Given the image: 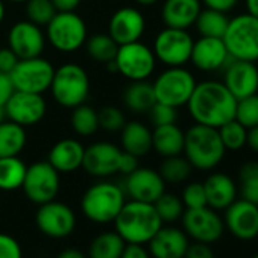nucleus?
Segmentation results:
<instances>
[{
    "mask_svg": "<svg viewBox=\"0 0 258 258\" xmlns=\"http://www.w3.org/2000/svg\"><path fill=\"white\" fill-rule=\"evenodd\" d=\"M187 106L196 123L219 129L235 117L237 99L223 82L204 81L196 84Z\"/></svg>",
    "mask_w": 258,
    "mask_h": 258,
    "instance_id": "1",
    "label": "nucleus"
},
{
    "mask_svg": "<svg viewBox=\"0 0 258 258\" xmlns=\"http://www.w3.org/2000/svg\"><path fill=\"white\" fill-rule=\"evenodd\" d=\"M115 232L126 241L146 244L163 226L154 204L131 201L124 202L120 213L114 219Z\"/></svg>",
    "mask_w": 258,
    "mask_h": 258,
    "instance_id": "2",
    "label": "nucleus"
},
{
    "mask_svg": "<svg viewBox=\"0 0 258 258\" xmlns=\"http://www.w3.org/2000/svg\"><path fill=\"white\" fill-rule=\"evenodd\" d=\"M182 152L193 169L213 170L222 163L226 149L216 127L196 123L184 133Z\"/></svg>",
    "mask_w": 258,
    "mask_h": 258,
    "instance_id": "3",
    "label": "nucleus"
},
{
    "mask_svg": "<svg viewBox=\"0 0 258 258\" xmlns=\"http://www.w3.org/2000/svg\"><path fill=\"white\" fill-rule=\"evenodd\" d=\"M124 202V193L117 184L102 181L85 190L81 199V210L94 223H111Z\"/></svg>",
    "mask_w": 258,
    "mask_h": 258,
    "instance_id": "4",
    "label": "nucleus"
},
{
    "mask_svg": "<svg viewBox=\"0 0 258 258\" xmlns=\"http://www.w3.org/2000/svg\"><path fill=\"white\" fill-rule=\"evenodd\" d=\"M50 91L56 103L73 109L88 99L90 78L84 67L78 64H64L55 69Z\"/></svg>",
    "mask_w": 258,
    "mask_h": 258,
    "instance_id": "5",
    "label": "nucleus"
},
{
    "mask_svg": "<svg viewBox=\"0 0 258 258\" xmlns=\"http://www.w3.org/2000/svg\"><path fill=\"white\" fill-rule=\"evenodd\" d=\"M232 59L258 61V19L250 14H240L228 22L222 37Z\"/></svg>",
    "mask_w": 258,
    "mask_h": 258,
    "instance_id": "6",
    "label": "nucleus"
},
{
    "mask_svg": "<svg viewBox=\"0 0 258 258\" xmlns=\"http://www.w3.org/2000/svg\"><path fill=\"white\" fill-rule=\"evenodd\" d=\"M46 37L58 52L72 53L85 44L87 25L75 11L56 13L46 26Z\"/></svg>",
    "mask_w": 258,
    "mask_h": 258,
    "instance_id": "7",
    "label": "nucleus"
},
{
    "mask_svg": "<svg viewBox=\"0 0 258 258\" xmlns=\"http://www.w3.org/2000/svg\"><path fill=\"white\" fill-rule=\"evenodd\" d=\"M157 58L154 50L142 41L118 46L114 58L115 72L129 81H146L154 73Z\"/></svg>",
    "mask_w": 258,
    "mask_h": 258,
    "instance_id": "8",
    "label": "nucleus"
},
{
    "mask_svg": "<svg viewBox=\"0 0 258 258\" xmlns=\"http://www.w3.org/2000/svg\"><path fill=\"white\" fill-rule=\"evenodd\" d=\"M195 76L184 67H169L152 84L157 102L179 108L187 105L196 87Z\"/></svg>",
    "mask_w": 258,
    "mask_h": 258,
    "instance_id": "9",
    "label": "nucleus"
},
{
    "mask_svg": "<svg viewBox=\"0 0 258 258\" xmlns=\"http://www.w3.org/2000/svg\"><path fill=\"white\" fill-rule=\"evenodd\" d=\"M193 38L187 29L166 28L154 41V53L158 61L167 67H184L190 61L193 50Z\"/></svg>",
    "mask_w": 258,
    "mask_h": 258,
    "instance_id": "10",
    "label": "nucleus"
},
{
    "mask_svg": "<svg viewBox=\"0 0 258 258\" xmlns=\"http://www.w3.org/2000/svg\"><path fill=\"white\" fill-rule=\"evenodd\" d=\"M53 73H55L53 66L47 59L37 56V58L19 59L10 76L13 79L16 90L43 94L50 88Z\"/></svg>",
    "mask_w": 258,
    "mask_h": 258,
    "instance_id": "11",
    "label": "nucleus"
},
{
    "mask_svg": "<svg viewBox=\"0 0 258 258\" xmlns=\"http://www.w3.org/2000/svg\"><path fill=\"white\" fill-rule=\"evenodd\" d=\"M184 232L195 241L213 244L219 241L225 232V222L216 210L207 207L190 208L182 214Z\"/></svg>",
    "mask_w": 258,
    "mask_h": 258,
    "instance_id": "12",
    "label": "nucleus"
},
{
    "mask_svg": "<svg viewBox=\"0 0 258 258\" xmlns=\"http://www.w3.org/2000/svg\"><path fill=\"white\" fill-rule=\"evenodd\" d=\"M22 188L26 198L37 205L50 202L59 191V172L49 161L34 163L26 170Z\"/></svg>",
    "mask_w": 258,
    "mask_h": 258,
    "instance_id": "13",
    "label": "nucleus"
},
{
    "mask_svg": "<svg viewBox=\"0 0 258 258\" xmlns=\"http://www.w3.org/2000/svg\"><path fill=\"white\" fill-rule=\"evenodd\" d=\"M35 223L44 235L50 238H62L75 231L76 216L67 204L53 199L38 205Z\"/></svg>",
    "mask_w": 258,
    "mask_h": 258,
    "instance_id": "14",
    "label": "nucleus"
},
{
    "mask_svg": "<svg viewBox=\"0 0 258 258\" xmlns=\"http://www.w3.org/2000/svg\"><path fill=\"white\" fill-rule=\"evenodd\" d=\"M46 109L47 105L43 94L19 90H16L10 100L5 103L7 117L23 127L34 126L41 121L46 114Z\"/></svg>",
    "mask_w": 258,
    "mask_h": 258,
    "instance_id": "15",
    "label": "nucleus"
},
{
    "mask_svg": "<svg viewBox=\"0 0 258 258\" xmlns=\"http://www.w3.org/2000/svg\"><path fill=\"white\" fill-rule=\"evenodd\" d=\"M223 222L235 238L250 241L258 237V205L246 199H235L225 210Z\"/></svg>",
    "mask_w": 258,
    "mask_h": 258,
    "instance_id": "16",
    "label": "nucleus"
},
{
    "mask_svg": "<svg viewBox=\"0 0 258 258\" xmlns=\"http://www.w3.org/2000/svg\"><path fill=\"white\" fill-rule=\"evenodd\" d=\"M8 47L19 59L41 56L46 47V37L40 26L29 20L16 23L8 34Z\"/></svg>",
    "mask_w": 258,
    "mask_h": 258,
    "instance_id": "17",
    "label": "nucleus"
},
{
    "mask_svg": "<svg viewBox=\"0 0 258 258\" xmlns=\"http://www.w3.org/2000/svg\"><path fill=\"white\" fill-rule=\"evenodd\" d=\"M145 29L146 20L143 14L133 7H123L117 10L111 16L108 25V34L118 46L140 41Z\"/></svg>",
    "mask_w": 258,
    "mask_h": 258,
    "instance_id": "18",
    "label": "nucleus"
},
{
    "mask_svg": "<svg viewBox=\"0 0 258 258\" xmlns=\"http://www.w3.org/2000/svg\"><path fill=\"white\" fill-rule=\"evenodd\" d=\"M126 176L127 178L124 188L133 201L154 204L166 191V181L163 179L160 172L154 169L137 167Z\"/></svg>",
    "mask_w": 258,
    "mask_h": 258,
    "instance_id": "19",
    "label": "nucleus"
},
{
    "mask_svg": "<svg viewBox=\"0 0 258 258\" xmlns=\"http://www.w3.org/2000/svg\"><path fill=\"white\" fill-rule=\"evenodd\" d=\"M223 84L238 100L258 91V67L250 61L231 59L225 67Z\"/></svg>",
    "mask_w": 258,
    "mask_h": 258,
    "instance_id": "20",
    "label": "nucleus"
},
{
    "mask_svg": "<svg viewBox=\"0 0 258 258\" xmlns=\"http://www.w3.org/2000/svg\"><path fill=\"white\" fill-rule=\"evenodd\" d=\"M121 149L109 142H97L85 148L82 167L87 173L106 178L118 170V160H120Z\"/></svg>",
    "mask_w": 258,
    "mask_h": 258,
    "instance_id": "21",
    "label": "nucleus"
},
{
    "mask_svg": "<svg viewBox=\"0 0 258 258\" xmlns=\"http://www.w3.org/2000/svg\"><path fill=\"white\" fill-rule=\"evenodd\" d=\"M232 58L229 56L222 38L201 37L193 43L190 61L202 72H216L225 69Z\"/></svg>",
    "mask_w": 258,
    "mask_h": 258,
    "instance_id": "22",
    "label": "nucleus"
},
{
    "mask_svg": "<svg viewBox=\"0 0 258 258\" xmlns=\"http://www.w3.org/2000/svg\"><path fill=\"white\" fill-rule=\"evenodd\" d=\"M148 244L154 258H184L190 240L184 229L161 226Z\"/></svg>",
    "mask_w": 258,
    "mask_h": 258,
    "instance_id": "23",
    "label": "nucleus"
},
{
    "mask_svg": "<svg viewBox=\"0 0 258 258\" xmlns=\"http://www.w3.org/2000/svg\"><path fill=\"white\" fill-rule=\"evenodd\" d=\"M85 148L75 139H62L49 152L47 161L59 173H70L82 167Z\"/></svg>",
    "mask_w": 258,
    "mask_h": 258,
    "instance_id": "24",
    "label": "nucleus"
},
{
    "mask_svg": "<svg viewBox=\"0 0 258 258\" xmlns=\"http://www.w3.org/2000/svg\"><path fill=\"white\" fill-rule=\"evenodd\" d=\"M204 184L207 205L216 211L226 210L237 199V184L226 173H211Z\"/></svg>",
    "mask_w": 258,
    "mask_h": 258,
    "instance_id": "25",
    "label": "nucleus"
},
{
    "mask_svg": "<svg viewBox=\"0 0 258 258\" xmlns=\"http://www.w3.org/2000/svg\"><path fill=\"white\" fill-rule=\"evenodd\" d=\"M201 0H166L161 17L166 28L188 29L201 13Z\"/></svg>",
    "mask_w": 258,
    "mask_h": 258,
    "instance_id": "26",
    "label": "nucleus"
},
{
    "mask_svg": "<svg viewBox=\"0 0 258 258\" xmlns=\"http://www.w3.org/2000/svg\"><path fill=\"white\" fill-rule=\"evenodd\" d=\"M120 143L121 151L133 154L137 158L145 157L152 151V131L140 121H127L121 127Z\"/></svg>",
    "mask_w": 258,
    "mask_h": 258,
    "instance_id": "27",
    "label": "nucleus"
},
{
    "mask_svg": "<svg viewBox=\"0 0 258 258\" xmlns=\"http://www.w3.org/2000/svg\"><path fill=\"white\" fill-rule=\"evenodd\" d=\"M152 149L164 158L181 155L184 151V131L176 123L155 126L152 131Z\"/></svg>",
    "mask_w": 258,
    "mask_h": 258,
    "instance_id": "28",
    "label": "nucleus"
},
{
    "mask_svg": "<svg viewBox=\"0 0 258 258\" xmlns=\"http://www.w3.org/2000/svg\"><path fill=\"white\" fill-rule=\"evenodd\" d=\"M124 106L137 114L149 112V109L157 103L154 85L146 81H131L123 93Z\"/></svg>",
    "mask_w": 258,
    "mask_h": 258,
    "instance_id": "29",
    "label": "nucleus"
},
{
    "mask_svg": "<svg viewBox=\"0 0 258 258\" xmlns=\"http://www.w3.org/2000/svg\"><path fill=\"white\" fill-rule=\"evenodd\" d=\"M28 142L26 129L11 120L0 121V158L19 157Z\"/></svg>",
    "mask_w": 258,
    "mask_h": 258,
    "instance_id": "30",
    "label": "nucleus"
},
{
    "mask_svg": "<svg viewBox=\"0 0 258 258\" xmlns=\"http://www.w3.org/2000/svg\"><path fill=\"white\" fill-rule=\"evenodd\" d=\"M28 166L19 157L0 158V191L22 188Z\"/></svg>",
    "mask_w": 258,
    "mask_h": 258,
    "instance_id": "31",
    "label": "nucleus"
},
{
    "mask_svg": "<svg viewBox=\"0 0 258 258\" xmlns=\"http://www.w3.org/2000/svg\"><path fill=\"white\" fill-rule=\"evenodd\" d=\"M126 246V241L114 231L100 232L90 244V258H120Z\"/></svg>",
    "mask_w": 258,
    "mask_h": 258,
    "instance_id": "32",
    "label": "nucleus"
},
{
    "mask_svg": "<svg viewBox=\"0 0 258 258\" xmlns=\"http://www.w3.org/2000/svg\"><path fill=\"white\" fill-rule=\"evenodd\" d=\"M229 19L226 17L225 13L216 11V10H201L195 26L198 29V32L201 34V37H211V38H222L226 26H228Z\"/></svg>",
    "mask_w": 258,
    "mask_h": 258,
    "instance_id": "33",
    "label": "nucleus"
},
{
    "mask_svg": "<svg viewBox=\"0 0 258 258\" xmlns=\"http://www.w3.org/2000/svg\"><path fill=\"white\" fill-rule=\"evenodd\" d=\"M70 123L73 131L81 136V137H90L94 136L99 129V115L97 111L87 105L82 103L76 108H73L72 117H70Z\"/></svg>",
    "mask_w": 258,
    "mask_h": 258,
    "instance_id": "34",
    "label": "nucleus"
},
{
    "mask_svg": "<svg viewBox=\"0 0 258 258\" xmlns=\"http://www.w3.org/2000/svg\"><path fill=\"white\" fill-rule=\"evenodd\" d=\"M87 52L96 62L108 64L114 61L115 53L118 50V44L109 37V34H96L90 37L87 41Z\"/></svg>",
    "mask_w": 258,
    "mask_h": 258,
    "instance_id": "35",
    "label": "nucleus"
},
{
    "mask_svg": "<svg viewBox=\"0 0 258 258\" xmlns=\"http://www.w3.org/2000/svg\"><path fill=\"white\" fill-rule=\"evenodd\" d=\"M191 170L193 167L185 157L173 155V157H167L163 161L160 167V175L163 176L166 182L179 184V182H184L191 175Z\"/></svg>",
    "mask_w": 258,
    "mask_h": 258,
    "instance_id": "36",
    "label": "nucleus"
},
{
    "mask_svg": "<svg viewBox=\"0 0 258 258\" xmlns=\"http://www.w3.org/2000/svg\"><path fill=\"white\" fill-rule=\"evenodd\" d=\"M241 199L258 205V161H247L238 170Z\"/></svg>",
    "mask_w": 258,
    "mask_h": 258,
    "instance_id": "37",
    "label": "nucleus"
},
{
    "mask_svg": "<svg viewBox=\"0 0 258 258\" xmlns=\"http://www.w3.org/2000/svg\"><path fill=\"white\" fill-rule=\"evenodd\" d=\"M217 131L226 151H240L246 146L247 127H244L235 118L222 124Z\"/></svg>",
    "mask_w": 258,
    "mask_h": 258,
    "instance_id": "38",
    "label": "nucleus"
},
{
    "mask_svg": "<svg viewBox=\"0 0 258 258\" xmlns=\"http://www.w3.org/2000/svg\"><path fill=\"white\" fill-rule=\"evenodd\" d=\"M154 207H155L158 216L161 217L163 223L175 222V220L181 219L185 211V207H184L181 198H178L176 195H172V193H166V191L154 202Z\"/></svg>",
    "mask_w": 258,
    "mask_h": 258,
    "instance_id": "39",
    "label": "nucleus"
},
{
    "mask_svg": "<svg viewBox=\"0 0 258 258\" xmlns=\"http://www.w3.org/2000/svg\"><path fill=\"white\" fill-rule=\"evenodd\" d=\"M56 8L52 0H28L26 2V14L28 20L37 26H47L49 22L55 17Z\"/></svg>",
    "mask_w": 258,
    "mask_h": 258,
    "instance_id": "40",
    "label": "nucleus"
},
{
    "mask_svg": "<svg viewBox=\"0 0 258 258\" xmlns=\"http://www.w3.org/2000/svg\"><path fill=\"white\" fill-rule=\"evenodd\" d=\"M234 118L247 129L258 124V94L256 93L237 100Z\"/></svg>",
    "mask_w": 258,
    "mask_h": 258,
    "instance_id": "41",
    "label": "nucleus"
},
{
    "mask_svg": "<svg viewBox=\"0 0 258 258\" xmlns=\"http://www.w3.org/2000/svg\"><path fill=\"white\" fill-rule=\"evenodd\" d=\"M97 115H99V127H103L105 131L109 133L121 131V127L126 123L123 111L117 106H111V105L103 106L97 112Z\"/></svg>",
    "mask_w": 258,
    "mask_h": 258,
    "instance_id": "42",
    "label": "nucleus"
},
{
    "mask_svg": "<svg viewBox=\"0 0 258 258\" xmlns=\"http://www.w3.org/2000/svg\"><path fill=\"white\" fill-rule=\"evenodd\" d=\"M181 201H182L185 210L207 207V196H205L204 184L202 182H191V184L185 185V188L182 190Z\"/></svg>",
    "mask_w": 258,
    "mask_h": 258,
    "instance_id": "43",
    "label": "nucleus"
},
{
    "mask_svg": "<svg viewBox=\"0 0 258 258\" xmlns=\"http://www.w3.org/2000/svg\"><path fill=\"white\" fill-rule=\"evenodd\" d=\"M149 115H151V121L154 123V126H161V124L176 123L178 111H176V108H173V106H170V105L157 102V103L149 109Z\"/></svg>",
    "mask_w": 258,
    "mask_h": 258,
    "instance_id": "44",
    "label": "nucleus"
},
{
    "mask_svg": "<svg viewBox=\"0 0 258 258\" xmlns=\"http://www.w3.org/2000/svg\"><path fill=\"white\" fill-rule=\"evenodd\" d=\"M0 258H23L20 243L10 234L0 232Z\"/></svg>",
    "mask_w": 258,
    "mask_h": 258,
    "instance_id": "45",
    "label": "nucleus"
},
{
    "mask_svg": "<svg viewBox=\"0 0 258 258\" xmlns=\"http://www.w3.org/2000/svg\"><path fill=\"white\" fill-rule=\"evenodd\" d=\"M184 258H216V256L210 244L195 241L193 244H188Z\"/></svg>",
    "mask_w": 258,
    "mask_h": 258,
    "instance_id": "46",
    "label": "nucleus"
},
{
    "mask_svg": "<svg viewBox=\"0 0 258 258\" xmlns=\"http://www.w3.org/2000/svg\"><path fill=\"white\" fill-rule=\"evenodd\" d=\"M16 91L13 79L10 73H2L0 72V106H5V103L10 100L13 93Z\"/></svg>",
    "mask_w": 258,
    "mask_h": 258,
    "instance_id": "47",
    "label": "nucleus"
},
{
    "mask_svg": "<svg viewBox=\"0 0 258 258\" xmlns=\"http://www.w3.org/2000/svg\"><path fill=\"white\" fill-rule=\"evenodd\" d=\"M139 167V158L129 152L121 151L120 154V160H118V170L117 173H123V175H129L131 172H134Z\"/></svg>",
    "mask_w": 258,
    "mask_h": 258,
    "instance_id": "48",
    "label": "nucleus"
},
{
    "mask_svg": "<svg viewBox=\"0 0 258 258\" xmlns=\"http://www.w3.org/2000/svg\"><path fill=\"white\" fill-rule=\"evenodd\" d=\"M17 62H19V58L10 47L0 49V72L11 73Z\"/></svg>",
    "mask_w": 258,
    "mask_h": 258,
    "instance_id": "49",
    "label": "nucleus"
},
{
    "mask_svg": "<svg viewBox=\"0 0 258 258\" xmlns=\"http://www.w3.org/2000/svg\"><path fill=\"white\" fill-rule=\"evenodd\" d=\"M120 258H151V253L143 244L126 243Z\"/></svg>",
    "mask_w": 258,
    "mask_h": 258,
    "instance_id": "50",
    "label": "nucleus"
},
{
    "mask_svg": "<svg viewBox=\"0 0 258 258\" xmlns=\"http://www.w3.org/2000/svg\"><path fill=\"white\" fill-rule=\"evenodd\" d=\"M201 2L210 10H216V11H220V13L226 14L228 11L235 8L238 0H201Z\"/></svg>",
    "mask_w": 258,
    "mask_h": 258,
    "instance_id": "51",
    "label": "nucleus"
},
{
    "mask_svg": "<svg viewBox=\"0 0 258 258\" xmlns=\"http://www.w3.org/2000/svg\"><path fill=\"white\" fill-rule=\"evenodd\" d=\"M82 0H52L53 7L58 13H67V11H76V8L81 5Z\"/></svg>",
    "mask_w": 258,
    "mask_h": 258,
    "instance_id": "52",
    "label": "nucleus"
},
{
    "mask_svg": "<svg viewBox=\"0 0 258 258\" xmlns=\"http://www.w3.org/2000/svg\"><path fill=\"white\" fill-rule=\"evenodd\" d=\"M246 146L250 148V151L258 154V124L247 129V137H246Z\"/></svg>",
    "mask_w": 258,
    "mask_h": 258,
    "instance_id": "53",
    "label": "nucleus"
},
{
    "mask_svg": "<svg viewBox=\"0 0 258 258\" xmlns=\"http://www.w3.org/2000/svg\"><path fill=\"white\" fill-rule=\"evenodd\" d=\"M56 258H87L85 253L76 247H67L62 252H59V255Z\"/></svg>",
    "mask_w": 258,
    "mask_h": 258,
    "instance_id": "54",
    "label": "nucleus"
},
{
    "mask_svg": "<svg viewBox=\"0 0 258 258\" xmlns=\"http://www.w3.org/2000/svg\"><path fill=\"white\" fill-rule=\"evenodd\" d=\"M246 10L247 14L258 19V0H246Z\"/></svg>",
    "mask_w": 258,
    "mask_h": 258,
    "instance_id": "55",
    "label": "nucleus"
},
{
    "mask_svg": "<svg viewBox=\"0 0 258 258\" xmlns=\"http://www.w3.org/2000/svg\"><path fill=\"white\" fill-rule=\"evenodd\" d=\"M139 5H143V7H151V5H155L158 0H136Z\"/></svg>",
    "mask_w": 258,
    "mask_h": 258,
    "instance_id": "56",
    "label": "nucleus"
},
{
    "mask_svg": "<svg viewBox=\"0 0 258 258\" xmlns=\"http://www.w3.org/2000/svg\"><path fill=\"white\" fill-rule=\"evenodd\" d=\"M5 19V4H4V0H0V23L4 22Z\"/></svg>",
    "mask_w": 258,
    "mask_h": 258,
    "instance_id": "57",
    "label": "nucleus"
},
{
    "mask_svg": "<svg viewBox=\"0 0 258 258\" xmlns=\"http://www.w3.org/2000/svg\"><path fill=\"white\" fill-rule=\"evenodd\" d=\"M5 117H7V114H5V106H0V121H4Z\"/></svg>",
    "mask_w": 258,
    "mask_h": 258,
    "instance_id": "58",
    "label": "nucleus"
},
{
    "mask_svg": "<svg viewBox=\"0 0 258 258\" xmlns=\"http://www.w3.org/2000/svg\"><path fill=\"white\" fill-rule=\"evenodd\" d=\"M8 2H14V4H23V2H28V0H8Z\"/></svg>",
    "mask_w": 258,
    "mask_h": 258,
    "instance_id": "59",
    "label": "nucleus"
},
{
    "mask_svg": "<svg viewBox=\"0 0 258 258\" xmlns=\"http://www.w3.org/2000/svg\"><path fill=\"white\" fill-rule=\"evenodd\" d=\"M253 258H258V253H256V255H255V256H253Z\"/></svg>",
    "mask_w": 258,
    "mask_h": 258,
    "instance_id": "60",
    "label": "nucleus"
}]
</instances>
